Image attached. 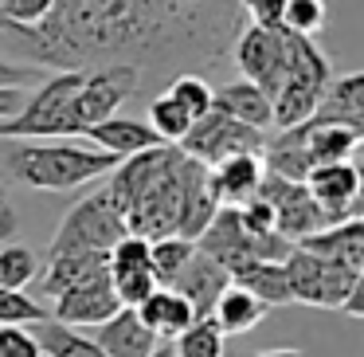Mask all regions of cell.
I'll return each instance as SVG.
<instances>
[{
	"instance_id": "obj_1",
	"label": "cell",
	"mask_w": 364,
	"mask_h": 357,
	"mask_svg": "<svg viewBox=\"0 0 364 357\" xmlns=\"http://www.w3.org/2000/svg\"><path fill=\"white\" fill-rule=\"evenodd\" d=\"M0 169L28 189L71 192L98 177H110L118 169V157L102 150H82L71 142H12L0 153Z\"/></svg>"
},
{
	"instance_id": "obj_2",
	"label": "cell",
	"mask_w": 364,
	"mask_h": 357,
	"mask_svg": "<svg viewBox=\"0 0 364 357\" xmlns=\"http://www.w3.org/2000/svg\"><path fill=\"white\" fill-rule=\"evenodd\" d=\"M333 83V67L329 59L321 56L309 36H294L290 32V43H286V71H282V83L278 90L270 95V122L278 130H290L298 122H306L309 114L317 110L325 87Z\"/></svg>"
},
{
	"instance_id": "obj_3",
	"label": "cell",
	"mask_w": 364,
	"mask_h": 357,
	"mask_svg": "<svg viewBox=\"0 0 364 357\" xmlns=\"http://www.w3.org/2000/svg\"><path fill=\"white\" fill-rule=\"evenodd\" d=\"M82 83V71H59L48 75L36 95H28L24 110L16 118L0 122V142H55V138H75V90Z\"/></svg>"
},
{
	"instance_id": "obj_4",
	"label": "cell",
	"mask_w": 364,
	"mask_h": 357,
	"mask_svg": "<svg viewBox=\"0 0 364 357\" xmlns=\"http://www.w3.org/2000/svg\"><path fill=\"white\" fill-rule=\"evenodd\" d=\"M181 165L184 153L176 145H165L157 173L145 181V189L129 200L126 208V232L141 239H165L176 236V220H181Z\"/></svg>"
},
{
	"instance_id": "obj_5",
	"label": "cell",
	"mask_w": 364,
	"mask_h": 357,
	"mask_svg": "<svg viewBox=\"0 0 364 357\" xmlns=\"http://www.w3.org/2000/svg\"><path fill=\"white\" fill-rule=\"evenodd\" d=\"M282 267H286V283H290V299L317 310H341L345 299L353 294V286L364 279V271H348L314 252H301V247H290Z\"/></svg>"
},
{
	"instance_id": "obj_6",
	"label": "cell",
	"mask_w": 364,
	"mask_h": 357,
	"mask_svg": "<svg viewBox=\"0 0 364 357\" xmlns=\"http://www.w3.org/2000/svg\"><path fill=\"white\" fill-rule=\"evenodd\" d=\"M126 232L118 205L110 200V192L98 189L95 197L79 200L71 212L63 216L55 239H51V255H67V252H110Z\"/></svg>"
},
{
	"instance_id": "obj_7",
	"label": "cell",
	"mask_w": 364,
	"mask_h": 357,
	"mask_svg": "<svg viewBox=\"0 0 364 357\" xmlns=\"http://www.w3.org/2000/svg\"><path fill=\"white\" fill-rule=\"evenodd\" d=\"M262 145H267L262 130H251L235 118H223V114L208 110L192 122V130L176 142V150L184 157L200 161V165H215V161L235 157V153H262Z\"/></svg>"
},
{
	"instance_id": "obj_8",
	"label": "cell",
	"mask_w": 364,
	"mask_h": 357,
	"mask_svg": "<svg viewBox=\"0 0 364 357\" xmlns=\"http://www.w3.org/2000/svg\"><path fill=\"white\" fill-rule=\"evenodd\" d=\"M137 83H141V71L129 67V63L87 67L79 90H75V103H71L75 122H79V134L87 126H95V122H102V118H114L118 106L137 90Z\"/></svg>"
},
{
	"instance_id": "obj_9",
	"label": "cell",
	"mask_w": 364,
	"mask_h": 357,
	"mask_svg": "<svg viewBox=\"0 0 364 357\" xmlns=\"http://www.w3.org/2000/svg\"><path fill=\"white\" fill-rule=\"evenodd\" d=\"M255 197L270 205V212H274V232L282 239H290V244H298V239L329 228V220H325L321 208L314 205V197H309L306 181H286V177L267 173Z\"/></svg>"
},
{
	"instance_id": "obj_10",
	"label": "cell",
	"mask_w": 364,
	"mask_h": 357,
	"mask_svg": "<svg viewBox=\"0 0 364 357\" xmlns=\"http://www.w3.org/2000/svg\"><path fill=\"white\" fill-rule=\"evenodd\" d=\"M286 43H290V32L282 24H251L243 36L235 40V67L251 87H259L262 95H274L278 83H282L286 71Z\"/></svg>"
},
{
	"instance_id": "obj_11",
	"label": "cell",
	"mask_w": 364,
	"mask_h": 357,
	"mask_svg": "<svg viewBox=\"0 0 364 357\" xmlns=\"http://www.w3.org/2000/svg\"><path fill=\"white\" fill-rule=\"evenodd\" d=\"M106 279L118 299V306H137L157 291V275L149 267V239L141 236H122L106 252Z\"/></svg>"
},
{
	"instance_id": "obj_12",
	"label": "cell",
	"mask_w": 364,
	"mask_h": 357,
	"mask_svg": "<svg viewBox=\"0 0 364 357\" xmlns=\"http://www.w3.org/2000/svg\"><path fill=\"white\" fill-rule=\"evenodd\" d=\"M306 189L314 197V205L321 208V216L333 224H345L356 216L360 205V169L353 161H329L306 173Z\"/></svg>"
},
{
	"instance_id": "obj_13",
	"label": "cell",
	"mask_w": 364,
	"mask_h": 357,
	"mask_svg": "<svg viewBox=\"0 0 364 357\" xmlns=\"http://www.w3.org/2000/svg\"><path fill=\"white\" fill-rule=\"evenodd\" d=\"M220 212V200L212 192V181H208V165L184 157L181 165V220H176V236L192 239L212 224V216Z\"/></svg>"
},
{
	"instance_id": "obj_14",
	"label": "cell",
	"mask_w": 364,
	"mask_h": 357,
	"mask_svg": "<svg viewBox=\"0 0 364 357\" xmlns=\"http://www.w3.org/2000/svg\"><path fill=\"white\" fill-rule=\"evenodd\" d=\"M118 314V299H114V291H110V279H90V283H82V286H75V291H67V294H59L55 299V314H48L51 322H59V326H102L106 318H114Z\"/></svg>"
},
{
	"instance_id": "obj_15",
	"label": "cell",
	"mask_w": 364,
	"mask_h": 357,
	"mask_svg": "<svg viewBox=\"0 0 364 357\" xmlns=\"http://www.w3.org/2000/svg\"><path fill=\"white\" fill-rule=\"evenodd\" d=\"M231 286L228 271L220 267L215 259H208L204 252H192V259L181 267V275L168 283V291H176L184 302L192 306V314L196 318H208L215 306V299H220L223 291Z\"/></svg>"
},
{
	"instance_id": "obj_16",
	"label": "cell",
	"mask_w": 364,
	"mask_h": 357,
	"mask_svg": "<svg viewBox=\"0 0 364 357\" xmlns=\"http://www.w3.org/2000/svg\"><path fill=\"white\" fill-rule=\"evenodd\" d=\"M262 177V153H235V157H223L215 165H208V181H212V192L220 200V208H239L259 192Z\"/></svg>"
},
{
	"instance_id": "obj_17",
	"label": "cell",
	"mask_w": 364,
	"mask_h": 357,
	"mask_svg": "<svg viewBox=\"0 0 364 357\" xmlns=\"http://www.w3.org/2000/svg\"><path fill=\"white\" fill-rule=\"evenodd\" d=\"M95 346L102 349L106 357H149L153 349L161 346L149 330L141 326L134 306H118V314L106 318L102 326H95Z\"/></svg>"
},
{
	"instance_id": "obj_18",
	"label": "cell",
	"mask_w": 364,
	"mask_h": 357,
	"mask_svg": "<svg viewBox=\"0 0 364 357\" xmlns=\"http://www.w3.org/2000/svg\"><path fill=\"white\" fill-rule=\"evenodd\" d=\"M298 138H301V153H306V165H329V161H348L353 150L360 145V130H348V126H333V122H317L309 114L306 122H298Z\"/></svg>"
},
{
	"instance_id": "obj_19",
	"label": "cell",
	"mask_w": 364,
	"mask_h": 357,
	"mask_svg": "<svg viewBox=\"0 0 364 357\" xmlns=\"http://www.w3.org/2000/svg\"><path fill=\"white\" fill-rule=\"evenodd\" d=\"M82 138H90L98 150H102V153H114L118 161L165 145L157 134H153L149 122H141V118H118V114H114V118L95 122V126H87V130H82Z\"/></svg>"
},
{
	"instance_id": "obj_20",
	"label": "cell",
	"mask_w": 364,
	"mask_h": 357,
	"mask_svg": "<svg viewBox=\"0 0 364 357\" xmlns=\"http://www.w3.org/2000/svg\"><path fill=\"white\" fill-rule=\"evenodd\" d=\"M294 247L314 252V255H321V259H329V263H341V267H348V271H364V224H360V216L314 232V236L298 239Z\"/></svg>"
},
{
	"instance_id": "obj_21",
	"label": "cell",
	"mask_w": 364,
	"mask_h": 357,
	"mask_svg": "<svg viewBox=\"0 0 364 357\" xmlns=\"http://www.w3.org/2000/svg\"><path fill=\"white\" fill-rule=\"evenodd\" d=\"M106 275V252H67L51 255L48 271L40 275V294L43 299H59V294L75 291V286L90 283V279Z\"/></svg>"
},
{
	"instance_id": "obj_22",
	"label": "cell",
	"mask_w": 364,
	"mask_h": 357,
	"mask_svg": "<svg viewBox=\"0 0 364 357\" xmlns=\"http://www.w3.org/2000/svg\"><path fill=\"white\" fill-rule=\"evenodd\" d=\"M208 110L223 114V118H235V122H243V126H251V130H262V134L274 126V122H270V98L262 95L259 87H251L247 79L215 87Z\"/></svg>"
},
{
	"instance_id": "obj_23",
	"label": "cell",
	"mask_w": 364,
	"mask_h": 357,
	"mask_svg": "<svg viewBox=\"0 0 364 357\" xmlns=\"http://www.w3.org/2000/svg\"><path fill=\"white\" fill-rule=\"evenodd\" d=\"M137 318H141V326L153 333L157 341H168V338H181L184 330H188L192 322H196V314H192V306L181 299L176 291H168V286H157V291L149 294V299L137 302Z\"/></svg>"
},
{
	"instance_id": "obj_24",
	"label": "cell",
	"mask_w": 364,
	"mask_h": 357,
	"mask_svg": "<svg viewBox=\"0 0 364 357\" xmlns=\"http://www.w3.org/2000/svg\"><path fill=\"white\" fill-rule=\"evenodd\" d=\"M317 122H333V126H348V130H360L364 134V75H341L325 87L321 103L314 110Z\"/></svg>"
},
{
	"instance_id": "obj_25",
	"label": "cell",
	"mask_w": 364,
	"mask_h": 357,
	"mask_svg": "<svg viewBox=\"0 0 364 357\" xmlns=\"http://www.w3.org/2000/svg\"><path fill=\"white\" fill-rule=\"evenodd\" d=\"M228 279L235 286H243L247 294H255V299L262 302V306H286L290 299V283H286V267L282 263H262V259H247L239 263V267L228 271Z\"/></svg>"
},
{
	"instance_id": "obj_26",
	"label": "cell",
	"mask_w": 364,
	"mask_h": 357,
	"mask_svg": "<svg viewBox=\"0 0 364 357\" xmlns=\"http://www.w3.org/2000/svg\"><path fill=\"white\" fill-rule=\"evenodd\" d=\"M212 318L215 326H220V333L223 338H231V333H247V330H255V326L267 318V306H262L255 294H247L243 286H235L231 283L228 291L215 299V306H212Z\"/></svg>"
},
{
	"instance_id": "obj_27",
	"label": "cell",
	"mask_w": 364,
	"mask_h": 357,
	"mask_svg": "<svg viewBox=\"0 0 364 357\" xmlns=\"http://www.w3.org/2000/svg\"><path fill=\"white\" fill-rule=\"evenodd\" d=\"M40 349L48 357H106L102 349L95 346V338H82V333H75L71 326H59V322H40Z\"/></svg>"
},
{
	"instance_id": "obj_28",
	"label": "cell",
	"mask_w": 364,
	"mask_h": 357,
	"mask_svg": "<svg viewBox=\"0 0 364 357\" xmlns=\"http://www.w3.org/2000/svg\"><path fill=\"white\" fill-rule=\"evenodd\" d=\"M192 252H196V244L184 236H165V239H153L149 244V267L153 275H157V286H168L176 275H181V267L192 259Z\"/></svg>"
},
{
	"instance_id": "obj_29",
	"label": "cell",
	"mask_w": 364,
	"mask_h": 357,
	"mask_svg": "<svg viewBox=\"0 0 364 357\" xmlns=\"http://www.w3.org/2000/svg\"><path fill=\"white\" fill-rule=\"evenodd\" d=\"M40 275V259L32 247L24 244H4L0 247V291H20L24 294L28 283H36Z\"/></svg>"
},
{
	"instance_id": "obj_30",
	"label": "cell",
	"mask_w": 364,
	"mask_h": 357,
	"mask_svg": "<svg viewBox=\"0 0 364 357\" xmlns=\"http://www.w3.org/2000/svg\"><path fill=\"white\" fill-rule=\"evenodd\" d=\"M173 357H223L228 349V338L220 333V326L212 318H196L181 338H173Z\"/></svg>"
},
{
	"instance_id": "obj_31",
	"label": "cell",
	"mask_w": 364,
	"mask_h": 357,
	"mask_svg": "<svg viewBox=\"0 0 364 357\" xmlns=\"http://www.w3.org/2000/svg\"><path fill=\"white\" fill-rule=\"evenodd\" d=\"M149 126H153V134H157L165 145H176L192 130V118L165 95V90H161V95L149 103Z\"/></svg>"
},
{
	"instance_id": "obj_32",
	"label": "cell",
	"mask_w": 364,
	"mask_h": 357,
	"mask_svg": "<svg viewBox=\"0 0 364 357\" xmlns=\"http://www.w3.org/2000/svg\"><path fill=\"white\" fill-rule=\"evenodd\" d=\"M165 95L173 98L192 122H196L200 114H208V106H212V87H208L200 75H176V79L165 87Z\"/></svg>"
},
{
	"instance_id": "obj_33",
	"label": "cell",
	"mask_w": 364,
	"mask_h": 357,
	"mask_svg": "<svg viewBox=\"0 0 364 357\" xmlns=\"http://www.w3.org/2000/svg\"><path fill=\"white\" fill-rule=\"evenodd\" d=\"M278 24L294 36H309V40H314L325 28V0H286Z\"/></svg>"
},
{
	"instance_id": "obj_34",
	"label": "cell",
	"mask_w": 364,
	"mask_h": 357,
	"mask_svg": "<svg viewBox=\"0 0 364 357\" xmlns=\"http://www.w3.org/2000/svg\"><path fill=\"white\" fill-rule=\"evenodd\" d=\"M12 322V326H32V322H48V310L40 306L36 299L20 291H0V326Z\"/></svg>"
},
{
	"instance_id": "obj_35",
	"label": "cell",
	"mask_w": 364,
	"mask_h": 357,
	"mask_svg": "<svg viewBox=\"0 0 364 357\" xmlns=\"http://www.w3.org/2000/svg\"><path fill=\"white\" fill-rule=\"evenodd\" d=\"M0 357H43L40 338H36L28 326H0Z\"/></svg>"
},
{
	"instance_id": "obj_36",
	"label": "cell",
	"mask_w": 364,
	"mask_h": 357,
	"mask_svg": "<svg viewBox=\"0 0 364 357\" xmlns=\"http://www.w3.org/2000/svg\"><path fill=\"white\" fill-rule=\"evenodd\" d=\"M51 9H55V0H0V12L16 28H24V32H32Z\"/></svg>"
},
{
	"instance_id": "obj_37",
	"label": "cell",
	"mask_w": 364,
	"mask_h": 357,
	"mask_svg": "<svg viewBox=\"0 0 364 357\" xmlns=\"http://www.w3.org/2000/svg\"><path fill=\"white\" fill-rule=\"evenodd\" d=\"M239 4H243V9L251 12V20L262 28L278 24V20H282V9H286V0H239Z\"/></svg>"
},
{
	"instance_id": "obj_38",
	"label": "cell",
	"mask_w": 364,
	"mask_h": 357,
	"mask_svg": "<svg viewBox=\"0 0 364 357\" xmlns=\"http://www.w3.org/2000/svg\"><path fill=\"white\" fill-rule=\"evenodd\" d=\"M40 67H24V63H9V59H0V87H24V83L40 79Z\"/></svg>"
},
{
	"instance_id": "obj_39",
	"label": "cell",
	"mask_w": 364,
	"mask_h": 357,
	"mask_svg": "<svg viewBox=\"0 0 364 357\" xmlns=\"http://www.w3.org/2000/svg\"><path fill=\"white\" fill-rule=\"evenodd\" d=\"M20 236V212L4 192H0V244H12Z\"/></svg>"
},
{
	"instance_id": "obj_40",
	"label": "cell",
	"mask_w": 364,
	"mask_h": 357,
	"mask_svg": "<svg viewBox=\"0 0 364 357\" xmlns=\"http://www.w3.org/2000/svg\"><path fill=\"white\" fill-rule=\"evenodd\" d=\"M28 103V90L24 87H0V122L16 118L20 110H24Z\"/></svg>"
},
{
	"instance_id": "obj_41",
	"label": "cell",
	"mask_w": 364,
	"mask_h": 357,
	"mask_svg": "<svg viewBox=\"0 0 364 357\" xmlns=\"http://www.w3.org/2000/svg\"><path fill=\"white\" fill-rule=\"evenodd\" d=\"M341 310H345L348 318H364V279L353 286V294L345 299V306H341Z\"/></svg>"
},
{
	"instance_id": "obj_42",
	"label": "cell",
	"mask_w": 364,
	"mask_h": 357,
	"mask_svg": "<svg viewBox=\"0 0 364 357\" xmlns=\"http://www.w3.org/2000/svg\"><path fill=\"white\" fill-rule=\"evenodd\" d=\"M251 357H306V353L294 346H282V349H262V353H251Z\"/></svg>"
},
{
	"instance_id": "obj_43",
	"label": "cell",
	"mask_w": 364,
	"mask_h": 357,
	"mask_svg": "<svg viewBox=\"0 0 364 357\" xmlns=\"http://www.w3.org/2000/svg\"><path fill=\"white\" fill-rule=\"evenodd\" d=\"M0 32H12V36H24V40H28V36H32V32H24V28H16V24H12V20H9V16H4V12H0Z\"/></svg>"
},
{
	"instance_id": "obj_44",
	"label": "cell",
	"mask_w": 364,
	"mask_h": 357,
	"mask_svg": "<svg viewBox=\"0 0 364 357\" xmlns=\"http://www.w3.org/2000/svg\"><path fill=\"white\" fill-rule=\"evenodd\" d=\"M149 357H173V346H157V349H153Z\"/></svg>"
}]
</instances>
